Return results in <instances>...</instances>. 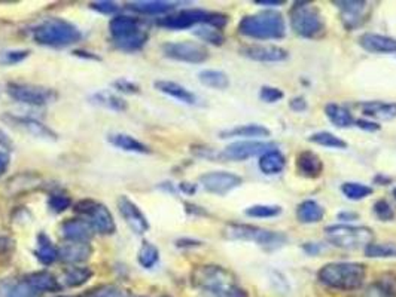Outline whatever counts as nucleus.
<instances>
[{"mask_svg":"<svg viewBox=\"0 0 396 297\" xmlns=\"http://www.w3.org/2000/svg\"><path fill=\"white\" fill-rule=\"evenodd\" d=\"M335 6H338L340 12H341V20L345 26V28H355L358 26L362 24L367 18V12H368V4L367 2H360V0H338V2H334Z\"/></svg>","mask_w":396,"mask_h":297,"instance_id":"16","label":"nucleus"},{"mask_svg":"<svg viewBox=\"0 0 396 297\" xmlns=\"http://www.w3.org/2000/svg\"><path fill=\"white\" fill-rule=\"evenodd\" d=\"M228 18L224 14L207 12L203 9H184L177 14L166 15L164 18L158 20V26L169 30H187L198 24H207L217 28H222L226 24Z\"/></svg>","mask_w":396,"mask_h":297,"instance_id":"7","label":"nucleus"},{"mask_svg":"<svg viewBox=\"0 0 396 297\" xmlns=\"http://www.w3.org/2000/svg\"><path fill=\"white\" fill-rule=\"evenodd\" d=\"M93 254L90 242H69L58 249V260L68 265H80L85 263Z\"/></svg>","mask_w":396,"mask_h":297,"instance_id":"18","label":"nucleus"},{"mask_svg":"<svg viewBox=\"0 0 396 297\" xmlns=\"http://www.w3.org/2000/svg\"><path fill=\"white\" fill-rule=\"evenodd\" d=\"M154 85H155V90L174 98V100H177L180 103H184V104H195L197 103L195 94L191 92L189 90H187L184 85L177 84V82L157 80Z\"/></svg>","mask_w":396,"mask_h":297,"instance_id":"23","label":"nucleus"},{"mask_svg":"<svg viewBox=\"0 0 396 297\" xmlns=\"http://www.w3.org/2000/svg\"><path fill=\"white\" fill-rule=\"evenodd\" d=\"M58 297H82V296H58Z\"/></svg>","mask_w":396,"mask_h":297,"instance_id":"60","label":"nucleus"},{"mask_svg":"<svg viewBox=\"0 0 396 297\" xmlns=\"http://www.w3.org/2000/svg\"><path fill=\"white\" fill-rule=\"evenodd\" d=\"M358 214L356 212H348V211H344V212H340L338 214V219L340 220H344V222H350V220H358Z\"/></svg>","mask_w":396,"mask_h":297,"instance_id":"57","label":"nucleus"},{"mask_svg":"<svg viewBox=\"0 0 396 297\" xmlns=\"http://www.w3.org/2000/svg\"><path fill=\"white\" fill-rule=\"evenodd\" d=\"M6 91L12 100L28 106H38V107L51 104L58 98L57 91H54L53 88L33 85V84H19V82L8 84Z\"/></svg>","mask_w":396,"mask_h":297,"instance_id":"10","label":"nucleus"},{"mask_svg":"<svg viewBox=\"0 0 396 297\" xmlns=\"http://www.w3.org/2000/svg\"><path fill=\"white\" fill-rule=\"evenodd\" d=\"M90 103L94 104V106H98V107H103V109H108V110H113V112H125L128 104L127 102L124 100L123 97L117 95L115 92L112 91H98V92H94L90 98Z\"/></svg>","mask_w":396,"mask_h":297,"instance_id":"26","label":"nucleus"},{"mask_svg":"<svg viewBox=\"0 0 396 297\" xmlns=\"http://www.w3.org/2000/svg\"><path fill=\"white\" fill-rule=\"evenodd\" d=\"M319 281L334 290L352 291L364 284L367 269L362 263L355 261H333L322 266L318 272Z\"/></svg>","mask_w":396,"mask_h":297,"instance_id":"2","label":"nucleus"},{"mask_svg":"<svg viewBox=\"0 0 396 297\" xmlns=\"http://www.w3.org/2000/svg\"><path fill=\"white\" fill-rule=\"evenodd\" d=\"M179 189L182 190L184 193H187V195H192V193H195L197 186L192 185V183H180V185H179Z\"/></svg>","mask_w":396,"mask_h":297,"instance_id":"58","label":"nucleus"},{"mask_svg":"<svg viewBox=\"0 0 396 297\" xmlns=\"http://www.w3.org/2000/svg\"><path fill=\"white\" fill-rule=\"evenodd\" d=\"M48 205L51 208V211L60 214L64 212L66 210H69L72 207V201L68 195H63V193H54L49 196L48 200Z\"/></svg>","mask_w":396,"mask_h":297,"instance_id":"43","label":"nucleus"},{"mask_svg":"<svg viewBox=\"0 0 396 297\" xmlns=\"http://www.w3.org/2000/svg\"><path fill=\"white\" fill-rule=\"evenodd\" d=\"M200 297H213V296H209V294H203V293H202Z\"/></svg>","mask_w":396,"mask_h":297,"instance_id":"61","label":"nucleus"},{"mask_svg":"<svg viewBox=\"0 0 396 297\" xmlns=\"http://www.w3.org/2000/svg\"><path fill=\"white\" fill-rule=\"evenodd\" d=\"M271 131L258 124H247V125H239L236 128L221 131L219 137L221 139H231V137H247V139H258V137H270Z\"/></svg>","mask_w":396,"mask_h":297,"instance_id":"28","label":"nucleus"},{"mask_svg":"<svg viewBox=\"0 0 396 297\" xmlns=\"http://www.w3.org/2000/svg\"><path fill=\"white\" fill-rule=\"evenodd\" d=\"M362 113L367 118L377 121H392L396 118V103L385 102H365L359 104Z\"/></svg>","mask_w":396,"mask_h":297,"instance_id":"25","label":"nucleus"},{"mask_svg":"<svg viewBox=\"0 0 396 297\" xmlns=\"http://www.w3.org/2000/svg\"><path fill=\"white\" fill-rule=\"evenodd\" d=\"M325 235L329 242L343 250L365 249L374 241V232L367 226L333 225L325 227Z\"/></svg>","mask_w":396,"mask_h":297,"instance_id":"8","label":"nucleus"},{"mask_svg":"<svg viewBox=\"0 0 396 297\" xmlns=\"http://www.w3.org/2000/svg\"><path fill=\"white\" fill-rule=\"evenodd\" d=\"M194 35L197 38H200L203 42L217 45V46H221L225 42V36H224L222 30L217 28V27L207 26V24H203V26H200L198 28H195L194 30Z\"/></svg>","mask_w":396,"mask_h":297,"instance_id":"39","label":"nucleus"},{"mask_svg":"<svg viewBox=\"0 0 396 297\" xmlns=\"http://www.w3.org/2000/svg\"><path fill=\"white\" fill-rule=\"evenodd\" d=\"M87 297H131L130 290L121 287V286H102L95 288L93 293H90Z\"/></svg>","mask_w":396,"mask_h":297,"instance_id":"42","label":"nucleus"},{"mask_svg":"<svg viewBox=\"0 0 396 297\" xmlns=\"http://www.w3.org/2000/svg\"><path fill=\"white\" fill-rule=\"evenodd\" d=\"M277 147L273 141H255V140H247V141H234L228 144L221 153H218V158L222 161H246L249 158L262 156L270 151H274Z\"/></svg>","mask_w":396,"mask_h":297,"instance_id":"12","label":"nucleus"},{"mask_svg":"<svg viewBox=\"0 0 396 297\" xmlns=\"http://www.w3.org/2000/svg\"><path fill=\"white\" fill-rule=\"evenodd\" d=\"M41 296V293H38L35 288L33 287H30L24 279L21 283H19V284H15L11 290H9V293H8V296L6 297H39Z\"/></svg>","mask_w":396,"mask_h":297,"instance_id":"45","label":"nucleus"},{"mask_svg":"<svg viewBox=\"0 0 396 297\" xmlns=\"http://www.w3.org/2000/svg\"><path fill=\"white\" fill-rule=\"evenodd\" d=\"M255 5L259 6H280L285 5L283 0H255Z\"/></svg>","mask_w":396,"mask_h":297,"instance_id":"53","label":"nucleus"},{"mask_svg":"<svg viewBox=\"0 0 396 297\" xmlns=\"http://www.w3.org/2000/svg\"><path fill=\"white\" fill-rule=\"evenodd\" d=\"M9 121H12L14 124H19L21 126H24L31 136L39 137V139H51V140H57V134L54 133L53 129H49L46 125H43L42 122L31 119V118H15L11 117Z\"/></svg>","mask_w":396,"mask_h":297,"instance_id":"34","label":"nucleus"},{"mask_svg":"<svg viewBox=\"0 0 396 297\" xmlns=\"http://www.w3.org/2000/svg\"><path fill=\"white\" fill-rule=\"evenodd\" d=\"M191 281L203 294L213 297H247L246 291L237 284L236 276L218 265H203L194 269Z\"/></svg>","mask_w":396,"mask_h":297,"instance_id":"1","label":"nucleus"},{"mask_svg":"<svg viewBox=\"0 0 396 297\" xmlns=\"http://www.w3.org/2000/svg\"><path fill=\"white\" fill-rule=\"evenodd\" d=\"M0 147L6 148V151H12V141H11V139L4 133L2 129H0Z\"/></svg>","mask_w":396,"mask_h":297,"instance_id":"54","label":"nucleus"},{"mask_svg":"<svg viewBox=\"0 0 396 297\" xmlns=\"http://www.w3.org/2000/svg\"><path fill=\"white\" fill-rule=\"evenodd\" d=\"M203 189L209 193L224 196L243 185V178L228 171H212L200 177Z\"/></svg>","mask_w":396,"mask_h":297,"instance_id":"13","label":"nucleus"},{"mask_svg":"<svg viewBox=\"0 0 396 297\" xmlns=\"http://www.w3.org/2000/svg\"><path fill=\"white\" fill-rule=\"evenodd\" d=\"M28 55H30L28 49H14V51L4 53L2 61L5 64H19V63L24 61Z\"/></svg>","mask_w":396,"mask_h":297,"instance_id":"49","label":"nucleus"},{"mask_svg":"<svg viewBox=\"0 0 396 297\" xmlns=\"http://www.w3.org/2000/svg\"><path fill=\"white\" fill-rule=\"evenodd\" d=\"M35 257L42 263L43 266L53 265V263L58 260V249L53 244V241L49 239L46 234L38 235V249L35 252Z\"/></svg>","mask_w":396,"mask_h":297,"instance_id":"31","label":"nucleus"},{"mask_svg":"<svg viewBox=\"0 0 396 297\" xmlns=\"http://www.w3.org/2000/svg\"><path fill=\"white\" fill-rule=\"evenodd\" d=\"M164 57L174 61L202 64L209 60V49L197 42H167L161 46Z\"/></svg>","mask_w":396,"mask_h":297,"instance_id":"11","label":"nucleus"},{"mask_svg":"<svg viewBox=\"0 0 396 297\" xmlns=\"http://www.w3.org/2000/svg\"><path fill=\"white\" fill-rule=\"evenodd\" d=\"M341 192L345 198H348V200L360 201V200H365V198H368L370 195H372V188H370L367 185H362V183H356V181H348V183H343Z\"/></svg>","mask_w":396,"mask_h":297,"instance_id":"38","label":"nucleus"},{"mask_svg":"<svg viewBox=\"0 0 396 297\" xmlns=\"http://www.w3.org/2000/svg\"><path fill=\"white\" fill-rule=\"evenodd\" d=\"M240 54L259 63H280L289 57L286 49L276 45H247L240 49Z\"/></svg>","mask_w":396,"mask_h":297,"instance_id":"15","label":"nucleus"},{"mask_svg":"<svg viewBox=\"0 0 396 297\" xmlns=\"http://www.w3.org/2000/svg\"><path fill=\"white\" fill-rule=\"evenodd\" d=\"M325 114L329 122L335 125L337 128H349L355 124L353 114L337 103H328L325 106Z\"/></svg>","mask_w":396,"mask_h":297,"instance_id":"32","label":"nucleus"},{"mask_svg":"<svg viewBox=\"0 0 396 297\" xmlns=\"http://www.w3.org/2000/svg\"><path fill=\"white\" fill-rule=\"evenodd\" d=\"M118 210L121 212L123 219L125 220V223L135 230V234L137 235H143L145 232L150 230V222H147L146 216L142 212V210L130 200L128 196L121 195L117 201Z\"/></svg>","mask_w":396,"mask_h":297,"instance_id":"14","label":"nucleus"},{"mask_svg":"<svg viewBox=\"0 0 396 297\" xmlns=\"http://www.w3.org/2000/svg\"><path fill=\"white\" fill-rule=\"evenodd\" d=\"M323 217H325V208L316 201L307 200L296 208V219H298V222L301 223L306 225L319 223Z\"/></svg>","mask_w":396,"mask_h":297,"instance_id":"30","label":"nucleus"},{"mask_svg":"<svg viewBox=\"0 0 396 297\" xmlns=\"http://www.w3.org/2000/svg\"><path fill=\"white\" fill-rule=\"evenodd\" d=\"M91 276H93V271L90 268H87V266H72V268H68L63 272L61 283L66 287L75 288V287H80V286H84L85 283H88Z\"/></svg>","mask_w":396,"mask_h":297,"instance_id":"33","label":"nucleus"},{"mask_svg":"<svg viewBox=\"0 0 396 297\" xmlns=\"http://www.w3.org/2000/svg\"><path fill=\"white\" fill-rule=\"evenodd\" d=\"M239 33L256 40L282 39L286 35V21L277 11H262L243 16L239 23Z\"/></svg>","mask_w":396,"mask_h":297,"instance_id":"3","label":"nucleus"},{"mask_svg":"<svg viewBox=\"0 0 396 297\" xmlns=\"http://www.w3.org/2000/svg\"><path fill=\"white\" fill-rule=\"evenodd\" d=\"M73 54L78 55V57H80V58L84 57V58H90V60H100L97 55H94V54H91V53H87V51H75Z\"/></svg>","mask_w":396,"mask_h":297,"instance_id":"59","label":"nucleus"},{"mask_svg":"<svg viewBox=\"0 0 396 297\" xmlns=\"http://www.w3.org/2000/svg\"><path fill=\"white\" fill-rule=\"evenodd\" d=\"M393 196H395V198H396V188H395V189H393Z\"/></svg>","mask_w":396,"mask_h":297,"instance_id":"62","label":"nucleus"},{"mask_svg":"<svg viewBox=\"0 0 396 297\" xmlns=\"http://www.w3.org/2000/svg\"><path fill=\"white\" fill-rule=\"evenodd\" d=\"M355 124L360 128V129H365L370 131V133H374V131L380 129V125L372 122V121H365V119H360V121H355Z\"/></svg>","mask_w":396,"mask_h":297,"instance_id":"51","label":"nucleus"},{"mask_svg":"<svg viewBox=\"0 0 396 297\" xmlns=\"http://www.w3.org/2000/svg\"><path fill=\"white\" fill-rule=\"evenodd\" d=\"M289 23L295 35L307 39L321 36L325 30L319 9L310 2H295L289 11Z\"/></svg>","mask_w":396,"mask_h":297,"instance_id":"6","label":"nucleus"},{"mask_svg":"<svg viewBox=\"0 0 396 297\" xmlns=\"http://www.w3.org/2000/svg\"><path fill=\"white\" fill-rule=\"evenodd\" d=\"M244 214L254 219H270V217L280 216V214H282V207L258 204V205H252L249 208H246Z\"/></svg>","mask_w":396,"mask_h":297,"instance_id":"41","label":"nucleus"},{"mask_svg":"<svg viewBox=\"0 0 396 297\" xmlns=\"http://www.w3.org/2000/svg\"><path fill=\"white\" fill-rule=\"evenodd\" d=\"M109 31L115 43H120L136 36L137 33L142 31V28L139 20L135 18V16L115 15L109 23Z\"/></svg>","mask_w":396,"mask_h":297,"instance_id":"17","label":"nucleus"},{"mask_svg":"<svg viewBox=\"0 0 396 297\" xmlns=\"http://www.w3.org/2000/svg\"><path fill=\"white\" fill-rule=\"evenodd\" d=\"M304 252L308 253L310 256H316L319 252H321V247L319 244H311V242H307L304 245Z\"/></svg>","mask_w":396,"mask_h":297,"instance_id":"55","label":"nucleus"},{"mask_svg":"<svg viewBox=\"0 0 396 297\" xmlns=\"http://www.w3.org/2000/svg\"><path fill=\"white\" fill-rule=\"evenodd\" d=\"M108 141L117 148H121L124 152H130V153H150V147L146 144H143L142 141H139L137 139H135L133 136L130 134H124V133H113L108 136Z\"/></svg>","mask_w":396,"mask_h":297,"instance_id":"27","label":"nucleus"},{"mask_svg":"<svg viewBox=\"0 0 396 297\" xmlns=\"http://www.w3.org/2000/svg\"><path fill=\"white\" fill-rule=\"evenodd\" d=\"M9 162H11L9 155L6 152H0V177L6 173V170L9 167Z\"/></svg>","mask_w":396,"mask_h":297,"instance_id":"52","label":"nucleus"},{"mask_svg":"<svg viewBox=\"0 0 396 297\" xmlns=\"http://www.w3.org/2000/svg\"><path fill=\"white\" fill-rule=\"evenodd\" d=\"M33 40L42 46L66 48L78 43L82 39L80 30L64 18H46L33 28Z\"/></svg>","mask_w":396,"mask_h":297,"instance_id":"4","label":"nucleus"},{"mask_svg":"<svg viewBox=\"0 0 396 297\" xmlns=\"http://www.w3.org/2000/svg\"><path fill=\"white\" fill-rule=\"evenodd\" d=\"M112 87L117 90V91L123 92V94H139L140 92V87L137 84H135V82H131V80H128L125 77L115 80L113 84H112Z\"/></svg>","mask_w":396,"mask_h":297,"instance_id":"48","label":"nucleus"},{"mask_svg":"<svg viewBox=\"0 0 396 297\" xmlns=\"http://www.w3.org/2000/svg\"><path fill=\"white\" fill-rule=\"evenodd\" d=\"M177 6V2H167V0H136L127 4V8L142 15H162L169 14Z\"/></svg>","mask_w":396,"mask_h":297,"instance_id":"21","label":"nucleus"},{"mask_svg":"<svg viewBox=\"0 0 396 297\" xmlns=\"http://www.w3.org/2000/svg\"><path fill=\"white\" fill-rule=\"evenodd\" d=\"M367 257L371 259H395L396 257V244L386 242V244H370L364 249Z\"/></svg>","mask_w":396,"mask_h":297,"instance_id":"37","label":"nucleus"},{"mask_svg":"<svg viewBox=\"0 0 396 297\" xmlns=\"http://www.w3.org/2000/svg\"><path fill=\"white\" fill-rule=\"evenodd\" d=\"M308 141L329 148H348V143L334 136L333 133H328V131H319V133L311 134L308 137Z\"/></svg>","mask_w":396,"mask_h":297,"instance_id":"40","label":"nucleus"},{"mask_svg":"<svg viewBox=\"0 0 396 297\" xmlns=\"http://www.w3.org/2000/svg\"><path fill=\"white\" fill-rule=\"evenodd\" d=\"M359 45L368 53L372 54H396V39L375 35V33H365L359 38Z\"/></svg>","mask_w":396,"mask_h":297,"instance_id":"20","label":"nucleus"},{"mask_svg":"<svg viewBox=\"0 0 396 297\" xmlns=\"http://www.w3.org/2000/svg\"><path fill=\"white\" fill-rule=\"evenodd\" d=\"M73 210L78 214H80V217L84 219L97 234L113 235L115 230H117L113 214L102 202L94 200H82L78 204H75Z\"/></svg>","mask_w":396,"mask_h":297,"instance_id":"9","label":"nucleus"},{"mask_svg":"<svg viewBox=\"0 0 396 297\" xmlns=\"http://www.w3.org/2000/svg\"><path fill=\"white\" fill-rule=\"evenodd\" d=\"M177 247H200L202 242L195 241V239H179L176 241Z\"/></svg>","mask_w":396,"mask_h":297,"instance_id":"56","label":"nucleus"},{"mask_svg":"<svg viewBox=\"0 0 396 297\" xmlns=\"http://www.w3.org/2000/svg\"><path fill=\"white\" fill-rule=\"evenodd\" d=\"M61 234L69 242H90L94 235L93 227L84 219H71L61 225Z\"/></svg>","mask_w":396,"mask_h":297,"instance_id":"19","label":"nucleus"},{"mask_svg":"<svg viewBox=\"0 0 396 297\" xmlns=\"http://www.w3.org/2000/svg\"><path fill=\"white\" fill-rule=\"evenodd\" d=\"M198 80H200L202 85L218 91H224L229 87L228 75L221 70H212V69L202 70L198 73Z\"/></svg>","mask_w":396,"mask_h":297,"instance_id":"35","label":"nucleus"},{"mask_svg":"<svg viewBox=\"0 0 396 297\" xmlns=\"http://www.w3.org/2000/svg\"><path fill=\"white\" fill-rule=\"evenodd\" d=\"M24 281L35 288L38 293H56L58 290H61V284L58 279L48 271H39V272H33L28 274Z\"/></svg>","mask_w":396,"mask_h":297,"instance_id":"22","label":"nucleus"},{"mask_svg":"<svg viewBox=\"0 0 396 297\" xmlns=\"http://www.w3.org/2000/svg\"><path fill=\"white\" fill-rule=\"evenodd\" d=\"M374 214L375 216L380 219L382 222H390L395 219V211L393 208L390 207V204L385 200H380V201H377L374 204Z\"/></svg>","mask_w":396,"mask_h":297,"instance_id":"46","label":"nucleus"},{"mask_svg":"<svg viewBox=\"0 0 396 297\" xmlns=\"http://www.w3.org/2000/svg\"><path fill=\"white\" fill-rule=\"evenodd\" d=\"M160 260V250L150 241H143L142 247L137 253L139 265L145 269H152Z\"/></svg>","mask_w":396,"mask_h":297,"instance_id":"36","label":"nucleus"},{"mask_svg":"<svg viewBox=\"0 0 396 297\" xmlns=\"http://www.w3.org/2000/svg\"><path fill=\"white\" fill-rule=\"evenodd\" d=\"M224 237L231 241H252L256 242L264 250H277L288 242V237L282 232L261 229L254 225L229 223L224 229Z\"/></svg>","mask_w":396,"mask_h":297,"instance_id":"5","label":"nucleus"},{"mask_svg":"<svg viewBox=\"0 0 396 297\" xmlns=\"http://www.w3.org/2000/svg\"><path fill=\"white\" fill-rule=\"evenodd\" d=\"M289 106L293 112H304L307 109V102H306L304 97H295L291 100Z\"/></svg>","mask_w":396,"mask_h":297,"instance_id":"50","label":"nucleus"},{"mask_svg":"<svg viewBox=\"0 0 396 297\" xmlns=\"http://www.w3.org/2000/svg\"><path fill=\"white\" fill-rule=\"evenodd\" d=\"M90 8L102 15H113L120 11V5L112 2V0H98V2L90 4Z\"/></svg>","mask_w":396,"mask_h":297,"instance_id":"47","label":"nucleus"},{"mask_svg":"<svg viewBox=\"0 0 396 297\" xmlns=\"http://www.w3.org/2000/svg\"><path fill=\"white\" fill-rule=\"evenodd\" d=\"M259 170L267 174V176H276L278 173H282L285 165H286V159L282 155V152H278L277 148L274 151H270L267 153H264L262 156H259Z\"/></svg>","mask_w":396,"mask_h":297,"instance_id":"29","label":"nucleus"},{"mask_svg":"<svg viewBox=\"0 0 396 297\" xmlns=\"http://www.w3.org/2000/svg\"><path fill=\"white\" fill-rule=\"evenodd\" d=\"M283 97H285V94H283L282 90L274 88V87H269V85L262 87L261 91H259V98H261V100L264 103H269V104L280 102Z\"/></svg>","mask_w":396,"mask_h":297,"instance_id":"44","label":"nucleus"},{"mask_svg":"<svg viewBox=\"0 0 396 297\" xmlns=\"http://www.w3.org/2000/svg\"><path fill=\"white\" fill-rule=\"evenodd\" d=\"M296 170L304 177L318 178L323 171V162L315 152L304 151L296 156Z\"/></svg>","mask_w":396,"mask_h":297,"instance_id":"24","label":"nucleus"}]
</instances>
